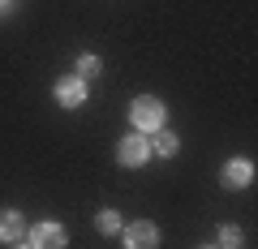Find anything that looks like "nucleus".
I'll return each instance as SVG.
<instances>
[{"label": "nucleus", "mask_w": 258, "mask_h": 249, "mask_svg": "<svg viewBox=\"0 0 258 249\" xmlns=\"http://www.w3.org/2000/svg\"><path fill=\"white\" fill-rule=\"evenodd\" d=\"M26 245L30 249H64V228L56 219H43L35 228H26Z\"/></svg>", "instance_id": "nucleus-3"}, {"label": "nucleus", "mask_w": 258, "mask_h": 249, "mask_svg": "<svg viewBox=\"0 0 258 249\" xmlns=\"http://www.w3.org/2000/svg\"><path fill=\"white\" fill-rule=\"evenodd\" d=\"M151 155H176V138L168 129H155V138H151Z\"/></svg>", "instance_id": "nucleus-9"}, {"label": "nucleus", "mask_w": 258, "mask_h": 249, "mask_svg": "<svg viewBox=\"0 0 258 249\" xmlns=\"http://www.w3.org/2000/svg\"><path fill=\"white\" fill-rule=\"evenodd\" d=\"M26 236V219H22L18 211H0V240L5 245H13V240Z\"/></svg>", "instance_id": "nucleus-7"}, {"label": "nucleus", "mask_w": 258, "mask_h": 249, "mask_svg": "<svg viewBox=\"0 0 258 249\" xmlns=\"http://www.w3.org/2000/svg\"><path fill=\"white\" fill-rule=\"evenodd\" d=\"M95 73H99V56L82 52V56H78V73L74 77H82V82H86V77H95Z\"/></svg>", "instance_id": "nucleus-10"}, {"label": "nucleus", "mask_w": 258, "mask_h": 249, "mask_svg": "<svg viewBox=\"0 0 258 249\" xmlns=\"http://www.w3.org/2000/svg\"><path fill=\"white\" fill-rule=\"evenodd\" d=\"M164 120H168V108L159 99H151V95H138V99L129 103V125L138 133H155L164 129Z\"/></svg>", "instance_id": "nucleus-1"}, {"label": "nucleus", "mask_w": 258, "mask_h": 249, "mask_svg": "<svg viewBox=\"0 0 258 249\" xmlns=\"http://www.w3.org/2000/svg\"><path fill=\"white\" fill-rule=\"evenodd\" d=\"M13 249H30V245H22V240H13Z\"/></svg>", "instance_id": "nucleus-12"}, {"label": "nucleus", "mask_w": 258, "mask_h": 249, "mask_svg": "<svg viewBox=\"0 0 258 249\" xmlns=\"http://www.w3.org/2000/svg\"><path fill=\"white\" fill-rule=\"evenodd\" d=\"M125 249H159V228L151 219H138L125 228Z\"/></svg>", "instance_id": "nucleus-4"}, {"label": "nucleus", "mask_w": 258, "mask_h": 249, "mask_svg": "<svg viewBox=\"0 0 258 249\" xmlns=\"http://www.w3.org/2000/svg\"><path fill=\"white\" fill-rule=\"evenodd\" d=\"M52 95H56V103H60V108H82L91 91H86V82H82V77H60Z\"/></svg>", "instance_id": "nucleus-5"}, {"label": "nucleus", "mask_w": 258, "mask_h": 249, "mask_svg": "<svg viewBox=\"0 0 258 249\" xmlns=\"http://www.w3.org/2000/svg\"><path fill=\"white\" fill-rule=\"evenodd\" d=\"M95 228H99L103 236H116V232H125V223H120L116 211H99V215H95Z\"/></svg>", "instance_id": "nucleus-8"}, {"label": "nucleus", "mask_w": 258, "mask_h": 249, "mask_svg": "<svg viewBox=\"0 0 258 249\" xmlns=\"http://www.w3.org/2000/svg\"><path fill=\"white\" fill-rule=\"evenodd\" d=\"M220 245H224V249H237V245H241V228L224 223V228H220Z\"/></svg>", "instance_id": "nucleus-11"}, {"label": "nucleus", "mask_w": 258, "mask_h": 249, "mask_svg": "<svg viewBox=\"0 0 258 249\" xmlns=\"http://www.w3.org/2000/svg\"><path fill=\"white\" fill-rule=\"evenodd\" d=\"M116 155H120L125 168H142L151 159V138L147 133H125V138L116 142Z\"/></svg>", "instance_id": "nucleus-2"}, {"label": "nucleus", "mask_w": 258, "mask_h": 249, "mask_svg": "<svg viewBox=\"0 0 258 249\" xmlns=\"http://www.w3.org/2000/svg\"><path fill=\"white\" fill-rule=\"evenodd\" d=\"M9 5H13V0H0V9H9Z\"/></svg>", "instance_id": "nucleus-13"}, {"label": "nucleus", "mask_w": 258, "mask_h": 249, "mask_svg": "<svg viewBox=\"0 0 258 249\" xmlns=\"http://www.w3.org/2000/svg\"><path fill=\"white\" fill-rule=\"evenodd\" d=\"M220 181L228 185V189H245V185L254 181V163H249V159H228L224 172H220Z\"/></svg>", "instance_id": "nucleus-6"}]
</instances>
